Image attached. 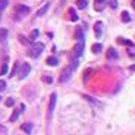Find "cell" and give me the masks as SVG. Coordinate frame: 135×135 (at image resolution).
I'll use <instances>...</instances> for the list:
<instances>
[{
	"instance_id": "1",
	"label": "cell",
	"mask_w": 135,
	"mask_h": 135,
	"mask_svg": "<svg viewBox=\"0 0 135 135\" xmlns=\"http://www.w3.org/2000/svg\"><path fill=\"white\" fill-rule=\"evenodd\" d=\"M45 50V45L42 44V42H33V47H32V50H30V56L32 57H38L42 51Z\"/></svg>"
},
{
	"instance_id": "2",
	"label": "cell",
	"mask_w": 135,
	"mask_h": 135,
	"mask_svg": "<svg viewBox=\"0 0 135 135\" xmlns=\"http://www.w3.org/2000/svg\"><path fill=\"white\" fill-rule=\"evenodd\" d=\"M83 48H84V42H83V39H81V42H78L75 47H74V53H72V59L74 60H78L80 59V56L83 54Z\"/></svg>"
},
{
	"instance_id": "3",
	"label": "cell",
	"mask_w": 135,
	"mask_h": 135,
	"mask_svg": "<svg viewBox=\"0 0 135 135\" xmlns=\"http://www.w3.org/2000/svg\"><path fill=\"white\" fill-rule=\"evenodd\" d=\"M30 74V65L29 63H21V69H20V78H26Z\"/></svg>"
},
{
	"instance_id": "4",
	"label": "cell",
	"mask_w": 135,
	"mask_h": 135,
	"mask_svg": "<svg viewBox=\"0 0 135 135\" xmlns=\"http://www.w3.org/2000/svg\"><path fill=\"white\" fill-rule=\"evenodd\" d=\"M56 101H57V93H51L50 96V104H48V114H53L54 111V107H56Z\"/></svg>"
},
{
	"instance_id": "5",
	"label": "cell",
	"mask_w": 135,
	"mask_h": 135,
	"mask_svg": "<svg viewBox=\"0 0 135 135\" xmlns=\"http://www.w3.org/2000/svg\"><path fill=\"white\" fill-rule=\"evenodd\" d=\"M24 110V105H20L17 110H14V113H12V116H11V119H9V122H15L18 119V116H20V113Z\"/></svg>"
},
{
	"instance_id": "6",
	"label": "cell",
	"mask_w": 135,
	"mask_h": 135,
	"mask_svg": "<svg viewBox=\"0 0 135 135\" xmlns=\"http://www.w3.org/2000/svg\"><path fill=\"white\" fill-rule=\"evenodd\" d=\"M71 72H72V68L68 66L65 71H63V74H62V77H60V81H66L68 78L71 77Z\"/></svg>"
},
{
	"instance_id": "7",
	"label": "cell",
	"mask_w": 135,
	"mask_h": 135,
	"mask_svg": "<svg viewBox=\"0 0 135 135\" xmlns=\"http://www.w3.org/2000/svg\"><path fill=\"white\" fill-rule=\"evenodd\" d=\"M32 128H33L32 123H24V125H21V131H24L26 134H30V132H32Z\"/></svg>"
},
{
	"instance_id": "8",
	"label": "cell",
	"mask_w": 135,
	"mask_h": 135,
	"mask_svg": "<svg viewBox=\"0 0 135 135\" xmlns=\"http://www.w3.org/2000/svg\"><path fill=\"white\" fill-rule=\"evenodd\" d=\"M15 9H17V12H21L23 15H26V14H29V11H30V9H29L27 6H23V5H18V6H17V8H15Z\"/></svg>"
},
{
	"instance_id": "9",
	"label": "cell",
	"mask_w": 135,
	"mask_h": 135,
	"mask_svg": "<svg viewBox=\"0 0 135 135\" xmlns=\"http://www.w3.org/2000/svg\"><path fill=\"white\" fill-rule=\"evenodd\" d=\"M107 56H108L110 60H114V59H117V51L114 50V48H110L108 53H107Z\"/></svg>"
},
{
	"instance_id": "10",
	"label": "cell",
	"mask_w": 135,
	"mask_h": 135,
	"mask_svg": "<svg viewBox=\"0 0 135 135\" xmlns=\"http://www.w3.org/2000/svg\"><path fill=\"white\" fill-rule=\"evenodd\" d=\"M47 63L50 65V66H57L59 65V60H57V57H54V56H51L47 59Z\"/></svg>"
},
{
	"instance_id": "11",
	"label": "cell",
	"mask_w": 135,
	"mask_h": 135,
	"mask_svg": "<svg viewBox=\"0 0 135 135\" xmlns=\"http://www.w3.org/2000/svg\"><path fill=\"white\" fill-rule=\"evenodd\" d=\"M95 3H96V11H102L104 6L107 5V0H95Z\"/></svg>"
},
{
	"instance_id": "12",
	"label": "cell",
	"mask_w": 135,
	"mask_h": 135,
	"mask_svg": "<svg viewBox=\"0 0 135 135\" xmlns=\"http://www.w3.org/2000/svg\"><path fill=\"white\" fill-rule=\"evenodd\" d=\"M48 8H50V3H45V6H44V8H41V9L36 12V15H38V17H42V15L48 11Z\"/></svg>"
},
{
	"instance_id": "13",
	"label": "cell",
	"mask_w": 135,
	"mask_h": 135,
	"mask_svg": "<svg viewBox=\"0 0 135 135\" xmlns=\"http://www.w3.org/2000/svg\"><path fill=\"white\" fill-rule=\"evenodd\" d=\"M122 21H123V23H129V21H131V15H129V12H126V11H123V12H122Z\"/></svg>"
},
{
	"instance_id": "14",
	"label": "cell",
	"mask_w": 135,
	"mask_h": 135,
	"mask_svg": "<svg viewBox=\"0 0 135 135\" xmlns=\"http://www.w3.org/2000/svg\"><path fill=\"white\" fill-rule=\"evenodd\" d=\"M6 38H8V30L6 29H2L0 30V42H5Z\"/></svg>"
},
{
	"instance_id": "15",
	"label": "cell",
	"mask_w": 135,
	"mask_h": 135,
	"mask_svg": "<svg viewBox=\"0 0 135 135\" xmlns=\"http://www.w3.org/2000/svg\"><path fill=\"white\" fill-rule=\"evenodd\" d=\"M101 50H102V45H101V44H93V45H92V51H93L95 54L101 53Z\"/></svg>"
},
{
	"instance_id": "16",
	"label": "cell",
	"mask_w": 135,
	"mask_h": 135,
	"mask_svg": "<svg viewBox=\"0 0 135 135\" xmlns=\"http://www.w3.org/2000/svg\"><path fill=\"white\" fill-rule=\"evenodd\" d=\"M69 15H71V20H72V21H77V20H78V15H77V12H75L74 8L69 9Z\"/></svg>"
},
{
	"instance_id": "17",
	"label": "cell",
	"mask_w": 135,
	"mask_h": 135,
	"mask_svg": "<svg viewBox=\"0 0 135 135\" xmlns=\"http://www.w3.org/2000/svg\"><path fill=\"white\" fill-rule=\"evenodd\" d=\"M84 99H87L89 102H92V104H95L96 107H102V104L101 102H98L96 99H93V98H90V96H87V95H84Z\"/></svg>"
},
{
	"instance_id": "18",
	"label": "cell",
	"mask_w": 135,
	"mask_h": 135,
	"mask_svg": "<svg viewBox=\"0 0 135 135\" xmlns=\"http://www.w3.org/2000/svg\"><path fill=\"white\" fill-rule=\"evenodd\" d=\"M101 29H102V23L98 21V23L95 24V30H96V36H98V38L101 36Z\"/></svg>"
},
{
	"instance_id": "19",
	"label": "cell",
	"mask_w": 135,
	"mask_h": 135,
	"mask_svg": "<svg viewBox=\"0 0 135 135\" xmlns=\"http://www.w3.org/2000/svg\"><path fill=\"white\" fill-rule=\"evenodd\" d=\"M87 2H89V0H77V6H78L80 9H84L86 6H87Z\"/></svg>"
},
{
	"instance_id": "20",
	"label": "cell",
	"mask_w": 135,
	"mask_h": 135,
	"mask_svg": "<svg viewBox=\"0 0 135 135\" xmlns=\"http://www.w3.org/2000/svg\"><path fill=\"white\" fill-rule=\"evenodd\" d=\"M14 104H15V101H14L12 98H8L6 102H5V105H6V107H14Z\"/></svg>"
},
{
	"instance_id": "21",
	"label": "cell",
	"mask_w": 135,
	"mask_h": 135,
	"mask_svg": "<svg viewBox=\"0 0 135 135\" xmlns=\"http://www.w3.org/2000/svg\"><path fill=\"white\" fill-rule=\"evenodd\" d=\"M8 6V0H0V11H3Z\"/></svg>"
},
{
	"instance_id": "22",
	"label": "cell",
	"mask_w": 135,
	"mask_h": 135,
	"mask_svg": "<svg viewBox=\"0 0 135 135\" xmlns=\"http://www.w3.org/2000/svg\"><path fill=\"white\" fill-rule=\"evenodd\" d=\"M8 72V63H3V66H2V71H0V74L2 75H5Z\"/></svg>"
},
{
	"instance_id": "23",
	"label": "cell",
	"mask_w": 135,
	"mask_h": 135,
	"mask_svg": "<svg viewBox=\"0 0 135 135\" xmlns=\"http://www.w3.org/2000/svg\"><path fill=\"white\" fill-rule=\"evenodd\" d=\"M38 35H39V32H38V30H33V32L30 33V39H32V42H33V39H36V38H38Z\"/></svg>"
},
{
	"instance_id": "24",
	"label": "cell",
	"mask_w": 135,
	"mask_h": 135,
	"mask_svg": "<svg viewBox=\"0 0 135 135\" xmlns=\"http://www.w3.org/2000/svg\"><path fill=\"white\" fill-rule=\"evenodd\" d=\"M42 81H44V83H48V84H50V83H53V78L47 75V77H42Z\"/></svg>"
},
{
	"instance_id": "25",
	"label": "cell",
	"mask_w": 135,
	"mask_h": 135,
	"mask_svg": "<svg viewBox=\"0 0 135 135\" xmlns=\"http://www.w3.org/2000/svg\"><path fill=\"white\" fill-rule=\"evenodd\" d=\"M5 89H6V83H5L3 80H0V92H3Z\"/></svg>"
},
{
	"instance_id": "26",
	"label": "cell",
	"mask_w": 135,
	"mask_h": 135,
	"mask_svg": "<svg viewBox=\"0 0 135 135\" xmlns=\"http://www.w3.org/2000/svg\"><path fill=\"white\" fill-rule=\"evenodd\" d=\"M18 39H20V42H21V44H27V39H26L23 35H20V36H18Z\"/></svg>"
},
{
	"instance_id": "27",
	"label": "cell",
	"mask_w": 135,
	"mask_h": 135,
	"mask_svg": "<svg viewBox=\"0 0 135 135\" xmlns=\"http://www.w3.org/2000/svg\"><path fill=\"white\" fill-rule=\"evenodd\" d=\"M110 6H111L113 9H116V8H117V2H116V0H110Z\"/></svg>"
},
{
	"instance_id": "28",
	"label": "cell",
	"mask_w": 135,
	"mask_h": 135,
	"mask_svg": "<svg viewBox=\"0 0 135 135\" xmlns=\"http://www.w3.org/2000/svg\"><path fill=\"white\" fill-rule=\"evenodd\" d=\"M129 69H131V71H135V65H132V66L129 68Z\"/></svg>"
},
{
	"instance_id": "29",
	"label": "cell",
	"mask_w": 135,
	"mask_h": 135,
	"mask_svg": "<svg viewBox=\"0 0 135 135\" xmlns=\"http://www.w3.org/2000/svg\"><path fill=\"white\" fill-rule=\"evenodd\" d=\"M132 6H134V9H135V0H132Z\"/></svg>"
}]
</instances>
